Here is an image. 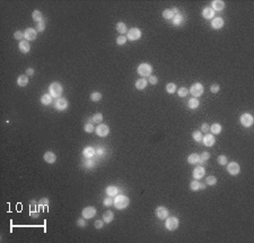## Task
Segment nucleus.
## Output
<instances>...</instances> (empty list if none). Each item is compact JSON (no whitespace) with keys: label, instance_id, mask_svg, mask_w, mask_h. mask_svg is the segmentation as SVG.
Here are the masks:
<instances>
[{"label":"nucleus","instance_id":"09e8293b","mask_svg":"<svg viewBox=\"0 0 254 243\" xmlns=\"http://www.w3.org/2000/svg\"><path fill=\"white\" fill-rule=\"evenodd\" d=\"M103 204H104V206H105V207H110V206H112V205H113V200H112V197H108V196H107L106 198L104 199Z\"/></svg>","mask_w":254,"mask_h":243},{"label":"nucleus","instance_id":"8fccbe9b","mask_svg":"<svg viewBox=\"0 0 254 243\" xmlns=\"http://www.w3.org/2000/svg\"><path fill=\"white\" fill-rule=\"evenodd\" d=\"M210 90H211V93H218L219 90H220V86L218 85V84H212V85L210 86Z\"/></svg>","mask_w":254,"mask_h":243},{"label":"nucleus","instance_id":"a18cd8bd","mask_svg":"<svg viewBox=\"0 0 254 243\" xmlns=\"http://www.w3.org/2000/svg\"><path fill=\"white\" fill-rule=\"evenodd\" d=\"M14 37L18 41H22L23 37H25V34H24V32H22V31H16L14 33Z\"/></svg>","mask_w":254,"mask_h":243},{"label":"nucleus","instance_id":"dca6fc26","mask_svg":"<svg viewBox=\"0 0 254 243\" xmlns=\"http://www.w3.org/2000/svg\"><path fill=\"white\" fill-rule=\"evenodd\" d=\"M211 8L214 9V11H220L225 8V2L223 0H214L211 2Z\"/></svg>","mask_w":254,"mask_h":243},{"label":"nucleus","instance_id":"c9c22d12","mask_svg":"<svg viewBox=\"0 0 254 243\" xmlns=\"http://www.w3.org/2000/svg\"><path fill=\"white\" fill-rule=\"evenodd\" d=\"M200 185H201V183L199 181L194 180L190 183V189H191L192 191H198V190H200Z\"/></svg>","mask_w":254,"mask_h":243},{"label":"nucleus","instance_id":"39448f33","mask_svg":"<svg viewBox=\"0 0 254 243\" xmlns=\"http://www.w3.org/2000/svg\"><path fill=\"white\" fill-rule=\"evenodd\" d=\"M203 90H205V88H203V85L201 84V83H196V84H193V85L191 86V88H190V92H191V94L194 96V97H199V96H201V95L203 94Z\"/></svg>","mask_w":254,"mask_h":243},{"label":"nucleus","instance_id":"c85d7f7f","mask_svg":"<svg viewBox=\"0 0 254 243\" xmlns=\"http://www.w3.org/2000/svg\"><path fill=\"white\" fill-rule=\"evenodd\" d=\"M32 17H33V19H34L36 23H40V22H43V21H44L43 14L41 13L40 10H34L33 14H32Z\"/></svg>","mask_w":254,"mask_h":243},{"label":"nucleus","instance_id":"393cba45","mask_svg":"<svg viewBox=\"0 0 254 243\" xmlns=\"http://www.w3.org/2000/svg\"><path fill=\"white\" fill-rule=\"evenodd\" d=\"M28 84V76L27 75H20L17 78V85L19 87H25Z\"/></svg>","mask_w":254,"mask_h":243},{"label":"nucleus","instance_id":"a878e982","mask_svg":"<svg viewBox=\"0 0 254 243\" xmlns=\"http://www.w3.org/2000/svg\"><path fill=\"white\" fill-rule=\"evenodd\" d=\"M199 105H200V102H199V99H196V97H192V99H189V102H187V106L191 109V110H196V109L199 108Z\"/></svg>","mask_w":254,"mask_h":243},{"label":"nucleus","instance_id":"4d7b16f0","mask_svg":"<svg viewBox=\"0 0 254 243\" xmlns=\"http://www.w3.org/2000/svg\"><path fill=\"white\" fill-rule=\"evenodd\" d=\"M31 216L33 218H37L39 217V212L34 209V207H31Z\"/></svg>","mask_w":254,"mask_h":243},{"label":"nucleus","instance_id":"412c9836","mask_svg":"<svg viewBox=\"0 0 254 243\" xmlns=\"http://www.w3.org/2000/svg\"><path fill=\"white\" fill-rule=\"evenodd\" d=\"M96 154V150L93 148V147H86L83 152V155H84L85 158H93Z\"/></svg>","mask_w":254,"mask_h":243},{"label":"nucleus","instance_id":"f257e3e1","mask_svg":"<svg viewBox=\"0 0 254 243\" xmlns=\"http://www.w3.org/2000/svg\"><path fill=\"white\" fill-rule=\"evenodd\" d=\"M113 205L116 209H125L127 207H129L130 205V199L127 197V196H123V194H119V196H115V198L113 200Z\"/></svg>","mask_w":254,"mask_h":243},{"label":"nucleus","instance_id":"2f4dec72","mask_svg":"<svg viewBox=\"0 0 254 243\" xmlns=\"http://www.w3.org/2000/svg\"><path fill=\"white\" fill-rule=\"evenodd\" d=\"M116 31L120 33L121 35H123L124 33H127L128 32V28H127V25H125L124 23L122 22H119L118 24H116Z\"/></svg>","mask_w":254,"mask_h":243},{"label":"nucleus","instance_id":"c03bdc74","mask_svg":"<svg viewBox=\"0 0 254 243\" xmlns=\"http://www.w3.org/2000/svg\"><path fill=\"white\" fill-rule=\"evenodd\" d=\"M45 28V19L43 21V22H40V23H36V32H43Z\"/></svg>","mask_w":254,"mask_h":243},{"label":"nucleus","instance_id":"3c124183","mask_svg":"<svg viewBox=\"0 0 254 243\" xmlns=\"http://www.w3.org/2000/svg\"><path fill=\"white\" fill-rule=\"evenodd\" d=\"M94 226L97 229V230H101V229H103V226H104V221H101V219H97V221L94 223Z\"/></svg>","mask_w":254,"mask_h":243},{"label":"nucleus","instance_id":"ea45409f","mask_svg":"<svg viewBox=\"0 0 254 243\" xmlns=\"http://www.w3.org/2000/svg\"><path fill=\"white\" fill-rule=\"evenodd\" d=\"M128 41V37L124 35H120L118 39H116V44L118 45H124Z\"/></svg>","mask_w":254,"mask_h":243},{"label":"nucleus","instance_id":"473e14b6","mask_svg":"<svg viewBox=\"0 0 254 243\" xmlns=\"http://www.w3.org/2000/svg\"><path fill=\"white\" fill-rule=\"evenodd\" d=\"M95 163H94L93 158H85L83 161V166L86 167V169H90V167H94Z\"/></svg>","mask_w":254,"mask_h":243},{"label":"nucleus","instance_id":"4be33fe9","mask_svg":"<svg viewBox=\"0 0 254 243\" xmlns=\"http://www.w3.org/2000/svg\"><path fill=\"white\" fill-rule=\"evenodd\" d=\"M105 191H106V194L108 197H115L119 194V189L116 188L115 185H108Z\"/></svg>","mask_w":254,"mask_h":243},{"label":"nucleus","instance_id":"bb28decb","mask_svg":"<svg viewBox=\"0 0 254 243\" xmlns=\"http://www.w3.org/2000/svg\"><path fill=\"white\" fill-rule=\"evenodd\" d=\"M221 130H223V127L219 123H214V125L210 126V131H211L212 135H219L221 132Z\"/></svg>","mask_w":254,"mask_h":243},{"label":"nucleus","instance_id":"9b49d317","mask_svg":"<svg viewBox=\"0 0 254 243\" xmlns=\"http://www.w3.org/2000/svg\"><path fill=\"white\" fill-rule=\"evenodd\" d=\"M155 214H156V216L159 219H166L168 217L169 213H168V209L166 207H164V206H158L156 208V210H155Z\"/></svg>","mask_w":254,"mask_h":243},{"label":"nucleus","instance_id":"0eeeda50","mask_svg":"<svg viewBox=\"0 0 254 243\" xmlns=\"http://www.w3.org/2000/svg\"><path fill=\"white\" fill-rule=\"evenodd\" d=\"M140 37H141V31L137 27L130 28L128 31V40L129 41H137Z\"/></svg>","mask_w":254,"mask_h":243},{"label":"nucleus","instance_id":"bf43d9fd","mask_svg":"<svg viewBox=\"0 0 254 243\" xmlns=\"http://www.w3.org/2000/svg\"><path fill=\"white\" fill-rule=\"evenodd\" d=\"M103 153H104V148H97V150H96V154H95V155H98V156H101V155H103Z\"/></svg>","mask_w":254,"mask_h":243},{"label":"nucleus","instance_id":"37998d69","mask_svg":"<svg viewBox=\"0 0 254 243\" xmlns=\"http://www.w3.org/2000/svg\"><path fill=\"white\" fill-rule=\"evenodd\" d=\"M217 161H218V163L220 164V165H227L228 158L226 157L225 155H220V156H218V158H217Z\"/></svg>","mask_w":254,"mask_h":243},{"label":"nucleus","instance_id":"c756f323","mask_svg":"<svg viewBox=\"0 0 254 243\" xmlns=\"http://www.w3.org/2000/svg\"><path fill=\"white\" fill-rule=\"evenodd\" d=\"M173 25H175V26H180V25H183V23H184V17H183V15H181V14H178V15H175L173 17Z\"/></svg>","mask_w":254,"mask_h":243},{"label":"nucleus","instance_id":"4c0bfd02","mask_svg":"<svg viewBox=\"0 0 254 243\" xmlns=\"http://www.w3.org/2000/svg\"><path fill=\"white\" fill-rule=\"evenodd\" d=\"M92 120H93V122H95V123H101V122L103 121V114L102 113H96V114H94L93 118H92Z\"/></svg>","mask_w":254,"mask_h":243},{"label":"nucleus","instance_id":"a19ab883","mask_svg":"<svg viewBox=\"0 0 254 243\" xmlns=\"http://www.w3.org/2000/svg\"><path fill=\"white\" fill-rule=\"evenodd\" d=\"M177 94L180 97H185V96L189 94V90H187V87H181V88L177 90Z\"/></svg>","mask_w":254,"mask_h":243},{"label":"nucleus","instance_id":"cd10ccee","mask_svg":"<svg viewBox=\"0 0 254 243\" xmlns=\"http://www.w3.org/2000/svg\"><path fill=\"white\" fill-rule=\"evenodd\" d=\"M187 162L190 163V164H196V163H199L200 162V155L196 153H192L191 155H189Z\"/></svg>","mask_w":254,"mask_h":243},{"label":"nucleus","instance_id":"7ed1b4c3","mask_svg":"<svg viewBox=\"0 0 254 243\" xmlns=\"http://www.w3.org/2000/svg\"><path fill=\"white\" fill-rule=\"evenodd\" d=\"M50 94L52 97H60V95L62 94V85L57 81L52 83L50 85Z\"/></svg>","mask_w":254,"mask_h":243},{"label":"nucleus","instance_id":"603ef678","mask_svg":"<svg viewBox=\"0 0 254 243\" xmlns=\"http://www.w3.org/2000/svg\"><path fill=\"white\" fill-rule=\"evenodd\" d=\"M48 204H49V199H48V198H42L40 201L37 203V205H39L41 208H42V207H44V206H48Z\"/></svg>","mask_w":254,"mask_h":243},{"label":"nucleus","instance_id":"423d86ee","mask_svg":"<svg viewBox=\"0 0 254 243\" xmlns=\"http://www.w3.org/2000/svg\"><path fill=\"white\" fill-rule=\"evenodd\" d=\"M240 121H241L242 126L243 127L249 128V127H251L252 125H253L254 119H253V117H252V114H250V113H244V114H242L241 115Z\"/></svg>","mask_w":254,"mask_h":243},{"label":"nucleus","instance_id":"a211bd4d","mask_svg":"<svg viewBox=\"0 0 254 243\" xmlns=\"http://www.w3.org/2000/svg\"><path fill=\"white\" fill-rule=\"evenodd\" d=\"M43 158H44V161L46 163L53 164V163H55V161H57V155H55L53 152H46V153L43 155Z\"/></svg>","mask_w":254,"mask_h":243},{"label":"nucleus","instance_id":"de8ad7c7","mask_svg":"<svg viewBox=\"0 0 254 243\" xmlns=\"http://www.w3.org/2000/svg\"><path fill=\"white\" fill-rule=\"evenodd\" d=\"M84 130L87 132V134H90V132H93L95 129H94V127H93V125L92 123H86L85 125V127H84Z\"/></svg>","mask_w":254,"mask_h":243},{"label":"nucleus","instance_id":"f03ea898","mask_svg":"<svg viewBox=\"0 0 254 243\" xmlns=\"http://www.w3.org/2000/svg\"><path fill=\"white\" fill-rule=\"evenodd\" d=\"M137 71H138V74L141 77H149L150 75H152V67L149 65V63H146V62L141 63V65H139L138 66Z\"/></svg>","mask_w":254,"mask_h":243},{"label":"nucleus","instance_id":"b1692460","mask_svg":"<svg viewBox=\"0 0 254 243\" xmlns=\"http://www.w3.org/2000/svg\"><path fill=\"white\" fill-rule=\"evenodd\" d=\"M147 85H148V81L146 78H140V79H138V80L136 81V87H137V90H145V88L147 87Z\"/></svg>","mask_w":254,"mask_h":243},{"label":"nucleus","instance_id":"49530a36","mask_svg":"<svg viewBox=\"0 0 254 243\" xmlns=\"http://www.w3.org/2000/svg\"><path fill=\"white\" fill-rule=\"evenodd\" d=\"M210 158V154L208 153V152H203V153L200 155V162H205V161H208Z\"/></svg>","mask_w":254,"mask_h":243},{"label":"nucleus","instance_id":"052dcab7","mask_svg":"<svg viewBox=\"0 0 254 243\" xmlns=\"http://www.w3.org/2000/svg\"><path fill=\"white\" fill-rule=\"evenodd\" d=\"M35 205H36L35 200H32V201H31V207H35Z\"/></svg>","mask_w":254,"mask_h":243},{"label":"nucleus","instance_id":"6e6552de","mask_svg":"<svg viewBox=\"0 0 254 243\" xmlns=\"http://www.w3.org/2000/svg\"><path fill=\"white\" fill-rule=\"evenodd\" d=\"M95 132H96V135L99 136V137H106V136L110 134V128H108V126H106V125L101 123V125H98V126L96 127Z\"/></svg>","mask_w":254,"mask_h":243},{"label":"nucleus","instance_id":"7c9ffc66","mask_svg":"<svg viewBox=\"0 0 254 243\" xmlns=\"http://www.w3.org/2000/svg\"><path fill=\"white\" fill-rule=\"evenodd\" d=\"M41 103L43 104V105H50V104L52 103V96H51V94L42 95V97H41Z\"/></svg>","mask_w":254,"mask_h":243},{"label":"nucleus","instance_id":"5701e85b","mask_svg":"<svg viewBox=\"0 0 254 243\" xmlns=\"http://www.w3.org/2000/svg\"><path fill=\"white\" fill-rule=\"evenodd\" d=\"M113 219H114V214L111 210H107V212H105L103 214V221H104V223L110 224L111 222H113Z\"/></svg>","mask_w":254,"mask_h":243},{"label":"nucleus","instance_id":"20e7f679","mask_svg":"<svg viewBox=\"0 0 254 243\" xmlns=\"http://www.w3.org/2000/svg\"><path fill=\"white\" fill-rule=\"evenodd\" d=\"M178 225H180V221H178L177 217L171 216L166 218L165 226L168 231H175L178 227Z\"/></svg>","mask_w":254,"mask_h":243},{"label":"nucleus","instance_id":"1a4fd4ad","mask_svg":"<svg viewBox=\"0 0 254 243\" xmlns=\"http://www.w3.org/2000/svg\"><path fill=\"white\" fill-rule=\"evenodd\" d=\"M227 171L230 175H237L240 172H241V167H240V164L236 162H230L228 163L227 165Z\"/></svg>","mask_w":254,"mask_h":243},{"label":"nucleus","instance_id":"13d9d810","mask_svg":"<svg viewBox=\"0 0 254 243\" xmlns=\"http://www.w3.org/2000/svg\"><path fill=\"white\" fill-rule=\"evenodd\" d=\"M34 74H35V71H34V69H33V68H28V69L26 70V75H27L28 77L33 76Z\"/></svg>","mask_w":254,"mask_h":243},{"label":"nucleus","instance_id":"e433bc0d","mask_svg":"<svg viewBox=\"0 0 254 243\" xmlns=\"http://www.w3.org/2000/svg\"><path fill=\"white\" fill-rule=\"evenodd\" d=\"M90 99H92L93 102H98V101L102 99V94L98 93V92H94V93L90 94Z\"/></svg>","mask_w":254,"mask_h":243},{"label":"nucleus","instance_id":"58836bf2","mask_svg":"<svg viewBox=\"0 0 254 243\" xmlns=\"http://www.w3.org/2000/svg\"><path fill=\"white\" fill-rule=\"evenodd\" d=\"M192 137H193V139L196 140V141H198V143H200V141H202V134H201V131H194L193 134H192Z\"/></svg>","mask_w":254,"mask_h":243},{"label":"nucleus","instance_id":"79ce46f5","mask_svg":"<svg viewBox=\"0 0 254 243\" xmlns=\"http://www.w3.org/2000/svg\"><path fill=\"white\" fill-rule=\"evenodd\" d=\"M205 182H207V185H215L217 183V179H216V176H214V175H209L207 178Z\"/></svg>","mask_w":254,"mask_h":243},{"label":"nucleus","instance_id":"2eb2a0df","mask_svg":"<svg viewBox=\"0 0 254 243\" xmlns=\"http://www.w3.org/2000/svg\"><path fill=\"white\" fill-rule=\"evenodd\" d=\"M18 49L22 53H28L31 51V45L28 41H20L18 44Z\"/></svg>","mask_w":254,"mask_h":243},{"label":"nucleus","instance_id":"4468645a","mask_svg":"<svg viewBox=\"0 0 254 243\" xmlns=\"http://www.w3.org/2000/svg\"><path fill=\"white\" fill-rule=\"evenodd\" d=\"M24 34H25V39H26L27 41H33L36 39V36H37V32H36L35 28H32V27H30V28H27L26 31L24 32Z\"/></svg>","mask_w":254,"mask_h":243},{"label":"nucleus","instance_id":"864d4df0","mask_svg":"<svg viewBox=\"0 0 254 243\" xmlns=\"http://www.w3.org/2000/svg\"><path fill=\"white\" fill-rule=\"evenodd\" d=\"M149 83H150L152 85H156L157 83H158V78H157L156 76H154V75H150V76H149Z\"/></svg>","mask_w":254,"mask_h":243},{"label":"nucleus","instance_id":"9d476101","mask_svg":"<svg viewBox=\"0 0 254 243\" xmlns=\"http://www.w3.org/2000/svg\"><path fill=\"white\" fill-rule=\"evenodd\" d=\"M81 215L84 217L85 219H90L93 218L95 215H96V209L92 206H88V207H85L81 212Z\"/></svg>","mask_w":254,"mask_h":243},{"label":"nucleus","instance_id":"f3484780","mask_svg":"<svg viewBox=\"0 0 254 243\" xmlns=\"http://www.w3.org/2000/svg\"><path fill=\"white\" fill-rule=\"evenodd\" d=\"M205 174V170L203 166H198L194 169V171H193V176H194V179L196 180H199V179H201V178H203Z\"/></svg>","mask_w":254,"mask_h":243},{"label":"nucleus","instance_id":"ddd939ff","mask_svg":"<svg viewBox=\"0 0 254 243\" xmlns=\"http://www.w3.org/2000/svg\"><path fill=\"white\" fill-rule=\"evenodd\" d=\"M202 141H203V144H205L207 147H211V146H214L215 145L216 139H215V136L212 135V134H207L205 136L202 137Z\"/></svg>","mask_w":254,"mask_h":243},{"label":"nucleus","instance_id":"aec40b11","mask_svg":"<svg viewBox=\"0 0 254 243\" xmlns=\"http://www.w3.org/2000/svg\"><path fill=\"white\" fill-rule=\"evenodd\" d=\"M211 26L214 27L215 30H220L224 26V19L221 17L214 18L212 22H211Z\"/></svg>","mask_w":254,"mask_h":243},{"label":"nucleus","instance_id":"6ab92c4d","mask_svg":"<svg viewBox=\"0 0 254 243\" xmlns=\"http://www.w3.org/2000/svg\"><path fill=\"white\" fill-rule=\"evenodd\" d=\"M202 16H203V18H205V19H211V18H214V16H215L214 9L211 8V7H205L203 10H202Z\"/></svg>","mask_w":254,"mask_h":243},{"label":"nucleus","instance_id":"f8f14e48","mask_svg":"<svg viewBox=\"0 0 254 243\" xmlns=\"http://www.w3.org/2000/svg\"><path fill=\"white\" fill-rule=\"evenodd\" d=\"M68 105H69V103H68L67 99H63V97H59V99L55 101L54 108L57 109L58 111H63V110H66V109L68 108Z\"/></svg>","mask_w":254,"mask_h":243},{"label":"nucleus","instance_id":"72a5a7b5","mask_svg":"<svg viewBox=\"0 0 254 243\" xmlns=\"http://www.w3.org/2000/svg\"><path fill=\"white\" fill-rule=\"evenodd\" d=\"M166 92H167L168 94H174V93L176 92V85H175L174 83H168V84L166 85Z\"/></svg>","mask_w":254,"mask_h":243},{"label":"nucleus","instance_id":"5fc2aeb1","mask_svg":"<svg viewBox=\"0 0 254 243\" xmlns=\"http://www.w3.org/2000/svg\"><path fill=\"white\" fill-rule=\"evenodd\" d=\"M77 225L79 226V227H85V226H86V221H85L84 217H83V218H79V219L77 221Z\"/></svg>","mask_w":254,"mask_h":243},{"label":"nucleus","instance_id":"f704fd0d","mask_svg":"<svg viewBox=\"0 0 254 243\" xmlns=\"http://www.w3.org/2000/svg\"><path fill=\"white\" fill-rule=\"evenodd\" d=\"M175 16L174 15V13L172 11V9H166V10H164L163 11V17L165 18V19H173V17Z\"/></svg>","mask_w":254,"mask_h":243},{"label":"nucleus","instance_id":"6e6d98bb","mask_svg":"<svg viewBox=\"0 0 254 243\" xmlns=\"http://www.w3.org/2000/svg\"><path fill=\"white\" fill-rule=\"evenodd\" d=\"M210 130V127L208 123H202V126H201V131H203V132H208V131Z\"/></svg>","mask_w":254,"mask_h":243}]
</instances>
